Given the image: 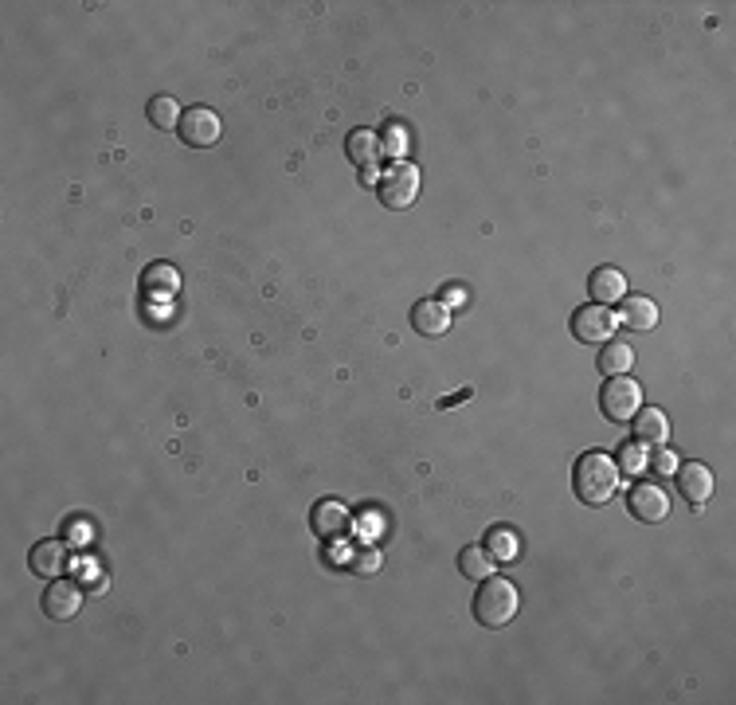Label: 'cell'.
Here are the masks:
<instances>
[{
    "label": "cell",
    "instance_id": "6da1fadb",
    "mask_svg": "<svg viewBox=\"0 0 736 705\" xmlns=\"http://www.w3.org/2000/svg\"><path fill=\"white\" fill-rule=\"evenodd\" d=\"M619 482H623V474H619V463H615L611 455H603V451H584V455L576 459L572 486H576V498H580L584 506H607V502H615Z\"/></svg>",
    "mask_w": 736,
    "mask_h": 705
},
{
    "label": "cell",
    "instance_id": "5bb4252c",
    "mask_svg": "<svg viewBox=\"0 0 736 705\" xmlns=\"http://www.w3.org/2000/svg\"><path fill=\"white\" fill-rule=\"evenodd\" d=\"M635 443L666 447L670 443V416L662 408H639V416H635Z\"/></svg>",
    "mask_w": 736,
    "mask_h": 705
},
{
    "label": "cell",
    "instance_id": "30bf717a",
    "mask_svg": "<svg viewBox=\"0 0 736 705\" xmlns=\"http://www.w3.org/2000/svg\"><path fill=\"white\" fill-rule=\"evenodd\" d=\"M674 478H678V490H682V498L690 506H705L713 498V490H717V478H713V470L705 463H678Z\"/></svg>",
    "mask_w": 736,
    "mask_h": 705
},
{
    "label": "cell",
    "instance_id": "cb8c5ba5",
    "mask_svg": "<svg viewBox=\"0 0 736 705\" xmlns=\"http://www.w3.org/2000/svg\"><path fill=\"white\" fill-rule=\"evenodd\" d=\"M376 568H380V553H376V549H361V553L353 557V572H357V576H372Z\"/></svg>",
    "mask_w": 736,
    "mask_h": 705
},
{
    "label": "cell",
    "instance_id": "ba28073f",
    "mask_svg": "<svg viewBox=\"0 0 736 705\" xmlns=\"http://www.w3.org/2000/svg\"><path fill=\"white\" fill-rule=\"evenodd\" d=\"M83 588L79 584H71V580H63V576H55L51 584H47L44 592V611L47 619H55V623H63V619H75L79 611H83Z\"/></svg>",
    "mask_w": 736,
    "mask_h": 705
},
{
    "label": "cell",
    "instance_id": "7402d4cb",
    "mask_svg": "<svg viewBox=\"0 0 736 705\" xmlns=\"http://www.w3.org/2000/svg\"><path fill=\"white\" fill-rule=\"evenodd\" d=\"M408 134H412V130H408L404 122H388V126L380 130V149H384L392 161H408V145H412Z\"/></svg>",
    "mask_w": 736,
    "mask_h": 705
},
{
    "label": "cell",
    "instance_id": "9a60e30c",
    "mask_svg": "<svg viewBox=\"0 0 736 705\" xmlns=\"http://www.w3.org/2000/svg\"><path fill=\"white\" fill-rule=\"evenodd\" d=\"M615 318H619V326L635 329V333H650V329L658 326V306H654L650 298L627 294V298H623V310H619Z\"/></svg>",
    "mask_w": 736,
    "mask_h": 705
},
{
    "label": "cell",
    "instance_id": "e0dca14e",
    "mask_svg": "<svg viewBox=\"0 0 736 705\" xmlns=\"http://www.w3.org/2000/svg\"><path fill=\"white\" fill-rule=\"evenodd\" d=\"M28 564H32V572H36V576L55 580V576L63 572V564H67L63 541H36V545H32V553H28Z\"/></svg>",
    "mask_w": 736,
    "mask_h": 705
},
{
    "label": "cell",
    "instance_id": "5b68a950",
    "mask_svg": "<svg viewBox=\"0 0 736 705\" xmlns=\"http://www.w3.org/2000/svg\"><path fill=\"white\" fill-rule=\"evenodd\" d=\"M615 333H619V318L607 306L592 302V306H580L572 314V337L580 345H607V341H615Z\"/></svg>",
    "mask_w": 736,
    "mask_h": 705
},
{
    "label": "cell",
    "instance_id": "7a4b0ae2",
    "mask_svg": "<svg viewBox=\"0 0 736 705\" xmlns=\"http://www.w3.org/2000/svg\"><path fill=\"white\" fill-rule=\"evenodd\" d=\"M517 611H521V596H517V588L509 584L506 576L482 580V588H478V596H474V619H478L486 631H502V627H509V623L517 619Z\"/></svg>",
    "mask_w": 736,
    "mask_h": 705
},
{
    "label": "cell",
    "instance_id": "4316f807",
    "mask_svg": "<svg viewBox=\"0 0 736 705\" xmlns=\"http://www.w3.org/2000/svg\"><path fill=\"white\" fill-rule=\"evenodd\" d=\"M466 298H470V294H466V286H447V294H443L439 302L451 310V306H466Z\"/></svg>",
    "mask_w": 736,
    "mask_h": 705
},
{
    "label": "cell",
    "instance_id": "8992f818",
    "mask_svg": "<svg viewBox=\"0 0 736 705\" xmlns=\"http://www.w3.org/2000/svg\"><path fill=\"white\" fill-rule=\"evenodd\" d=\"M181 141L184 145H192V149H212L220 134H224V126H220V118L208 110V106H188L181 114Z\"/></svg>",
    "mask_w": 736,
    "mask_h": 705
},
{
    "label": "cell",
    "instance_id": "9c48e42d",
    "mask_svg": "<svg viewBox=\"0 0 736 705\" xmlns=\"http://www.w3.org/2000/svg\"><path fill=\"white\" fill-rule=\"evenodd\" d=\"M310 529H314V537H322V541H337V537H345V533L353 529V517H349V510H345L337 498H322V502L310 510Z\"/></svg>",
    "mask_w": 736,
    "mask_h": 705
},
{
    "label": "cell",
    "instance_id": "52a82bcc",
    "mask_svg": "<svg viewBox=\"0 0 736 705\" xmlns=\"http://www.w3.org/2000/svg\"><path fill=\"white\" fill-rule=\"evenodd\" d=\"M627 510L646 525H658V521L670 517V498L658 482H635L631 494H627Z\"/></svg>",
    "mask_w": 736,
    "mask_h": 705
},
{
    "label": "cell",
    "instance_id": "44dd1931",
    "mask_svg": "<svg viewBox=\"0 0 736 705\" xmlns=\"http://www.w3.org/2000/svg\"><path fill=\"white\" fill-rule=\"evenodd\" d=\"M181 102L173 98V94H157L153 102H149V126H157V130H177L181 126Z\"/></svg>",
    "mask_w": 736,
    "mask_h": 705
},
{
    "label": "cell",
    "instance_id": "d4e9b609",
    "mask_svg": "<svg viewBox=\"0 0 736 705\" xmlns=\"http://www.w3.org/2000/svg\"><path fill=\"white\" fill-rule=\"evenodd\" d=\"M654 470H658V474H674V470H678V455L662 447V451L654 455Z\"/></svg>",
    "mask_w": 736,
    "mask_h": 705
},
{
    "label": "cell",
    "instance_id": "603a6c76",
    "mask_svg": "<svg viewBox=\"0 0 736 705\" xmlns=\"http://www.w3.org/2000/svg\"><path fill=\"white\" fill-rule=\"evenodd\" d=\"M650 467V455H646L643 443H623L619 447V474H643V470Z\"/></svg>",
    "mask_w": 736,
    "mask_h": 705
},
{
    "label": "cell",
    "instance_id": "277c9868",
    "mask_svg": "<svg viewBox=\"0 0 736 705\" xmlns=\"http://www.w3.org/2000/svg\"><path fill=\"white\" fill-rule=\"evenodd\" d=\"M415 196H419V169L412 161H392L380 177V200L384 208L400 212V208H412Z\"/></svg>",
    "mask_w": 736,
    "mask_h": 705
},
{
    "label": "cell",
    "instance_id": "4fadbf2b",
    "mask_svg": "<svg viewBox=\"0 0 736 705\" xmlns=\"http://www.w3.org/2000/svg\"><path fill=\"white\" fill-rule=\"evenodd\" d=\"M412 326L423 337H443L451 329V310L439 298H419L412 306Z\"/></svg>",
    "mask_w": 736,
    "mask_h": 705
},
{
    "label": "cell",
    "instance_id": "ffe728a7",
    "mask_svg": "<svg viewBox=\"0 0 736 705\" xmlns=\"http://www.w3.org/2000/svg\"><path fill=\"white\" fill-rule=\"evenodd\" d=\"M486 549L494 553V561L509 564L521 557V537H517L509 525H494V529L486 533Z\"/></svg>",
    "mask_w": 736,
    "mask_h": 705
},
{
    "label": "cell",
    "instance_id": "484cf974",
    "mask_svg": "<svg viewBox=\"0 0 736 705\" xmlns=\"http://www.w3.org/2000/svg\"><path fill=\"white\" fill-rule=\"evenodd\" d=\"M83 580H91V592H106V576L98 564H83Z\"/></svg>",
    "mask_w": 736,
    "mask_h": 705
},
{
    "label": "cell",
    "instance_id": "d6986e66",
    "mask_svg": "<svg viewBox=\"0 0 736 705\" xmlns=\"http://www.w3.org/2000/svg\"><path fill=\"white\" fill-rule=\"evenodd\" d=\"M596 365H599V373L603 376L631 373V365H635V349H631V345H623V341H607Z\"/></svg>",
    "mask_w": 736,
    "mask_h": 705
},
{
    "label": "cell",
    "instance_id": "8fae6325",
    "mask_svg": "<svg viewBox=\"0 0 736 705\" xmlns=\"http://www.w3.org/2000/svg\"><path fill=\"white\" fill-rule=\"evenodd\" d=\"M380 134H372V130H353L349 138H345V157L361 169V181L372 185L376 181V161H380Z\"/></svg>",
    "mask_w": 736,
    "mask_h": 705
},
{
    "label": "cell",
    "instance_id": "ac0fdd59",
    "mask_svg": "<svg viewBox=\"0 0 736 705\" xmlns=\"http://www.w3.org/2000/svg\"><path fill=\"white\" fill-rule=\"evenodd\" d=\"M494 564L498 561H494V553H490L486 545H466L459 557V572L466 580H478V584H482V580L494 576Z\"/></svg>",
    "mask_w": 736,
    "mask_h": 705
},
{
    "label": "cell",
    "instance_id": "2e32d148",
    "mask_svg": "<svg viewBox=\"0 0 736 705\" xmlns=\"http://www.w3.org/2000/svg\"><path fill=\"white\" fill-rule=\"evenodd\" d=\"M141 290L153 298H173L181 290V271L173 263H149L141 271Z\"/></svg>",
    "mask_w": 736,
    "mask_h": 705
},
{
    "label": "cell",
    "instance_id": "3957f363",
    "mask_svg": "<svg viewBox=\"0 0 736 705\" xmlns=\"http://www.w3.org/2000/svg\"><path fill=\"white\" fill-rule=\"evenodd\" d=\"M639 408H643V384L631 373L607 376V384L599 388V412H603V420L627 423L639 416Z\"/></svg>",
    "mask_w": 736,
    "mask_h": 705
},
{
    "label": "cell",
    "instance_id": "7c38bea8",
    "mask_svg": "<svg viewBox=\"0 0 736 705\" xmlns=\"http://www.w3.org/2000/svg\"><path fill=\"white\" fill-rule=\"evenodd\" d=\"M588 294L596 306H611V302H623L627 298V275L619 267H596L588 275Z\"/></svg>",
    "mask_w": 736,
    "mask_h": 705
}]
</instances>
